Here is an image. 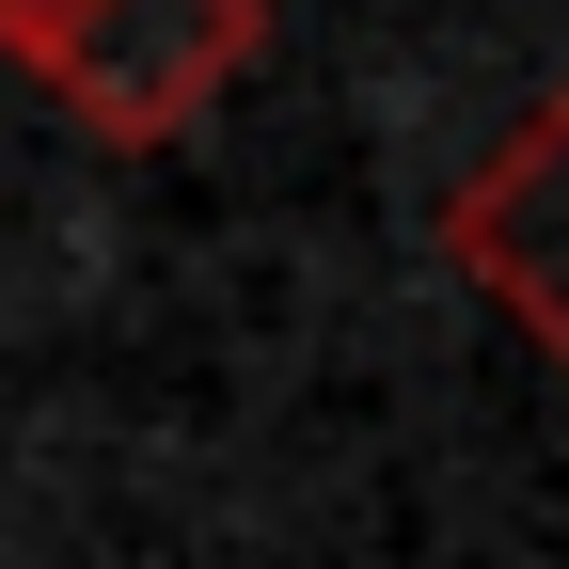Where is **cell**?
<instances>
[{
    "mask_svg": "<svg viewBox=\"0 0 569 569\" xmlns=\"http://www.w3.org/2000/svg\"><path fill=\"white\" fill-rule=\"evenodd\" d=\"M32 17H48V0H0V48H17V32H32Z\"/></svg>",
    "mask_w": 569,
    "mask_h": 569,
    "instance_id": "3957f363",
    "label": "cell"
},
{
    "mask_svg": "<svg viewBox=\"0 0 569 569\" xmlns=\"http://www.w3.org/2000/svg\"><path fill=\"white\" fill-rule=\"evenodd\" d=\"M443 253L475 269V301H507L553 365H569V96H538L443 206Z\"/></svg>",
    "mask_w": 569,
    "mask_h": 569,
    "instance_id": "7a4b0ae2",
    "label": "cell"
},
{
    "mask_svg": "<svg viewBox=\"0 0 569 569\" xmlns=\"http://www.w3.org/2000/svg\"><path fill=\"white\" fill-rule=\"evenodd\" d=\"M253 48H269V0H48L17 32V63L96 142H174Z\"/></svg>",
    "mask_w": 569,
    "mask_h": 569,
    "instance_id": "6da1fadb",
    "label": "cell"
}]
</instances>
